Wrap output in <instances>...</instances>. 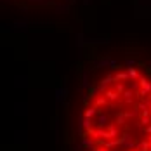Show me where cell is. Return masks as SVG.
I'll use <instances>...</instances> for the list:
<instances>
[{
  "label": "cell",
  "instance_id": "6da1fadb",
  "mask_svg": "<svg viewBox=\"0 0 151 151\" xmlns=\"http://www.w3.org/2000/svg\"><path fill=\"white\" fill-rule=\"evenodd\" d=\"M71 85L76 151H151V45L94 44Z\"/></svg>",
  "mask_w": 151,
  "mask_h": 151
},
{
  "label": "cell",
  "instance_id": "7a4b0ae2",
  "mask_svg": "<svg viewBox=\"0 0 151 151\" xmlns=\"http://www.w3.org/2000/svg\"><path fill=\"white\" fill-rule=\"evenodd\" d=\"M11 4L21 5V7H44V5H54L63 0H7Z\"/></svg>",
  "mask_w": 151,
  "mask_h": 151
}]
</instances>
